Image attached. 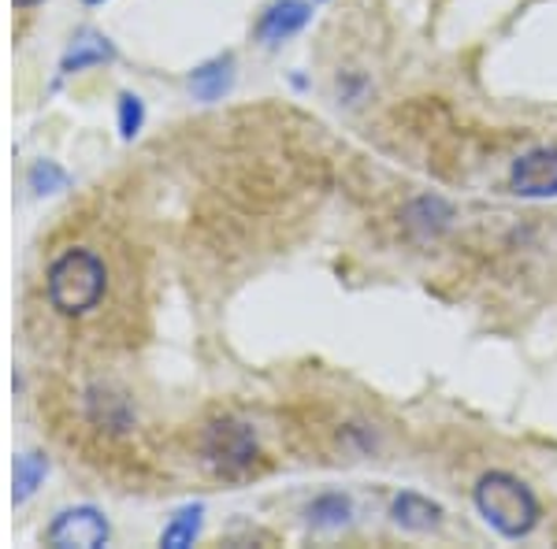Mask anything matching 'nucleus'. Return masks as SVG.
Returning <instances> with one entry per match:
<instances>
[{
	"instance_id": "6e6552de",
	"label": "nucleus",
	"mask_w": 557,
	"mask_h": 549,
	"mask_svg": "<svg viewBox=\"0 0 557 549\" xmlns=\"http://www.w3.org/2000/svg\"><path fill=\"white\" fill-rule=\"evenodd\" d=\"M112 57H115L112 41L101 38V34H94V30H86V34H78V38L71 41V49L64 52V60H60V75H75V71L108 64Z\"/></svg>"
},
{
	"instance_id": "1a4fd4ad",
	"label": "nucleus",
	"mask_w": 557,
	"mask_h": 549,
	"mask_svg": "<svg viewBox=\"0 0 557 549\" xmlns=\"http://www.w3.org/2000/svg\"><path fill=\"white\" fill-rule=\"evenodd\" d=\"M454 212L446 201H438V197H420V201H412L406 209V227L417 234L420 241L435 238V234H443L450 227Z\"/></svg>"
},
{
	"instance_id": "f8f14e48",
	"label": "nucleus",
	"mask_w": 557,
	"mask_h": 549,
	"mask_svg": "<svg viewBox=\"0 0 557 549\" xmlns=\"http://www.w3.org/2000/svg\"><path fill=\"white\" fill-rule=\"evenodd\" d=\"M201 516H205V506H186L178 509L172 516V524L164 527V535H160V546L168 549H186L194 546L197 531H201Z\"/></svg>"
},
{
	"instance_id": "423d86ee",
	"label": "nucleus",
	"mask_w": 557,
	"mask_h": 549,
	"mask_svg": "<svg viewBox=\"0 0 557 549\" xmlns=\"http://www.w3.org/2000/svg\"><path fill=\"white\" fill-rule=\"evenodd\" d=\"M309 15L312 12H309V4H305V0H275V4L260 15L257 38L264 45H278V41L294 38V34L309 23Z\"/></svg>"
},
{
	"instance_id": "f03ea898",
	"label": "nucleus",
	"mask_w": 557,
	"mask_h": 549,
	"mask_svg": "<svg viewBox=\"0 0 557 549\" xmlns=\"http://www.w3.org/2000/svg\"><path fill=\"white\" fill-rule=\"evenodd\" d=\"M475 509L502 538H524L539 524V501L517 475L487 472L475 483Z\"/></svg>"
},
{
	"instance_id": "4468645a",
	"label": "nucleus",
	"mask_w": 557,
	"mask_h": 549,
	"mask_svg": "<svg viewBox=\"0 0 557 549\" xmlns=\"http://www.w3.org/2000/svg\"><path fill=\"white\" fill-rule=\"evenodd\" d=\"M67 186V171L60 164H52V160H38V164L30 167V190L34 194H57Z\"/></svg>"
},
{
	"instance_id": "f3484780",
	"label": "nucleus",
	"mask_w": 557,
	"mask_h": 549,
	"mask_svg": "<svg viewBox=\"0 0 557 549\" xmlns=\"http://www.w3.org/2000/svg\"><path fill=\"white\" fill-rule=\"evenodd\" d=\"M86 4H101V0H86Z\"/></svg>"
},
{
	"instance_id": "39448f33",
	"label": "nucleus",
	"mask_w": 557,
	"mask_h": 549,
	"mask_svg": "<svg viewBox=\"0 0 557 549\" xmlns=\"http://www.w3.org/2000/svg\"><path fill=\"white\" fill-rule=\"evenodd\" d=\"M513 190L520 197H557V149H532L513 164Z\"/></svg>"
},
{
	"instance_id": "9b49d317",
	"label": "nucleus",
	"mask_w": 557,
	"mask_h": 549,
	"mask_svg": "<svg viewBox=\"0 0 557 549\" xmlns=\"http://www.w3.org/2000/svg\"><path fill=\"white\" fill-rule=\"evenodd\" d=\"M349 516H354V506H349V498H343V494H320V498L309 506V524L317 531L346 527Z\"/></svg>"
},
{
	"instance_id": "0eeeda50",
	"label": "nucleus",
	"mask_w": 557,
	"mask_h": 549,
	"mask_svg": "<svg viewBox=\"0 0 557 549\" xmlns=\"http://www.w3.org/2000/svg\"><path fill=\"white\" fill-rule=\"evenodd\" d=\"M391 520L398 524L401 531H412V535H428L443 524V506L438 501L424 498V494H398L391 506Z\"/></svg>"
},
{
	"instance_id": "f257e3e1",
	"label": "nucleus",
	"mask_w": 557,
	"mask_h": 549,
	"mask_svg": "<svg viewBox=\"0 0 557 549\" xmlns=\"http://www.w3.org/2000/svg\"><path fill=\"white\" fill-rule=\"evenodd\" d=\"M108 290V267L104 260L89 249H67L64 257L52 260L45 275V297L60 316H86L101 304Z\"/></svg>"
},
{
	"instance_id": "ddd939ff",
	"label": "nucleus",
	"mask_w": 557,
	"mask_h": 549,
	"mask_svg": "<svg viewBox=\"0 0 557 549\" xmlns=\"http://www.w3.org/2000/svg\"><path fill=\"white\" fill-rule=\"evenodd\" d=\"M45 472H49V461H45L41 453H23V457H15V486H12L15 506H20V501H26L34 490H38V483L45 479Z\"/></svg>"
},
{
	"instance_id": "20e7f679",
	"label": "nucleus",
	"mask_w": 557,
	"mask_h": 549,
	"mask_svg": "<svg viewBox=\"0 0 557 549\" xmlns=\"http://www.w3.org/2000/svg\"><path fill=\"white\" fill-rule=\"evenodd\" d=\"M108 535H112L108 520L94 506L64 509L49 524V531H45L49 546H57V549H101L108 546Z\"/></svg>"
},
{
	"instance_id": "7ed1b4c3",
	"label": "nucleus",
	"mask_w": 557,
	"mask_h": 549,
	"mask_svg": "<svg viewBox=\"0 0 557 549\" xmlns=\"http://www.w3.org/2000/svg\"><path fill=\"white\" fill-rule=\"evenodd\" d=\"M205 464L212 467L223 479H242V475L253 472L257 464V438L249 431V423L242 420H215L209 431H205Z\"/></svg>"
},
{
	"instance_id": "dca6fc26",
	"label": "nucleus",
	"mask_w": 557,
	"mask_h": 549,
	"mask_svg": "<svg viewBox=\"0 0 557 549\" xmlns=\"http://www.w3.org/2000/svg\"><path fill=\"white\" fill-rule=\"evenodd\" d=\"M15 4H20V8H34L38 0H15Z\"/></svg>"
},
{
	"instance_id": "9d476101",
	"label": "nucleus",
	"mask_w": 557,
	"mask_h": 549,
	"mask_svg": "<svg viewBox=\"0 0 557 549\" xmlns=\"http://www.w3.org/2000/svg\"><path fill=\"white\" fill-rule=\"evenodd\" d=\"M231 83H235V60L215 57L190 75V93L197 101H220V97L231 89Z\"/></svg>"
},
{
	"instance_id": "2eb2a0df",
	"label": "nucleus",
	"mask_w": 557,
	"mask_h": 549,
	"mask_svg": "<svg viewBox=\"0 0 557 549\" xmlns=\"http://www.w3.org/2000/svg\"><path fill=\"white\" fill-rule=\"evenodd\" d=\"M141 123H146V104H141V97L123 93L120 97V134L131 141L134 134L141 130Z\"/></svg>"
}]
</instances>
